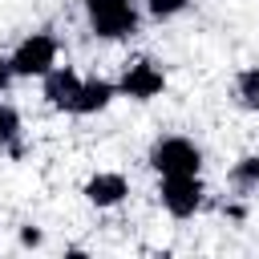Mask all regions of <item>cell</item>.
<instances>
[{"label":"cell","mask_w":259,"mask_h":259,"mask_svg":"<svg viewBox=\"0 0 259 259\" xmlns=\"http://www.w3.org/2000/svg\"><path fill=\"white\" fill-rule=\"evenodd\" d=\"M85 12H89V28L105 40L130 36L138 28V12L130 0H85Z\"/></svg>","instance_id":"cell-1"},{"label":"cell","mask_w":259,"mask_h":259,"mask_svg":"<svg viewBox=\"0 0 259 259\" xmlns=\"http://www.w3.org/2000/svg\"><path fill=\"white\" fill-rule=\"evenodd\" d=\"M150 166L158 174H198L202 170V150L190 138H162L150 150Z\"/></svg>","instance_id":"cell-2"},{"label":"cell","mask_w":259,"mask_h":259,"mask_svg":"<svg viewBox=\"0 0 259 259\" xmlns=\"http://www.w3.org/2000/svg\"><path fill=\"white\" fill-rule=\"evenodd\" d=\"M16 77H45L49 69H57V36L49 32H32L16 45V53L8 57Z\"/></svg>","instance_id":"cell-3"},{"label":"cell","mask_w":259,"mask_h":259,"mask_svg":"<svg viewBox=\"0 0 259 259\" xmlns=\"http://www.w3.org/2000/svg\"><path fill=\"white\" fill-rule=\"evenodd\" d=\"M162 206L174 219H186L202 206V182L198 174H162Z\"/></svg>","instance_id":"cell-4"},{"label":"cell","mask_w":259,"mask_h":259,"mask_svg":"<svg viewBox=\"0 0 259 259\" xmlns=\"http://www.w3.org/2000/svg\"><path fill=\"white\" fill-rule=\"evenodd\" d=\"M117 89L125 97H134V101H150V97H158L166 89V77H162V69L154 61H134V65H125Z\"/></svg>","instance_id":"cell-5"},{"label":"cell","mask_w":259,"mask_h":259,"mask_svg":"<svg viewBox=\"0 0 259 259\" xmlns=\"http://www.w3.org/2000/svg\"><path fill=\"white\" fill-rule=\"evenodd\" d=\"M77 89H81L77 69L57 65V69H49V73H45V97H49L57 109H69V105H73V97H77Z\"/></svg>","instance_id":"cell-6"},{"label":"cell","mask_w":259,"mask_h":259,"mask_svg":"<svg viewBox=\"0 0 259 259\" xmlns=\"http://www.w3.org/2000/svg\"><path fill=\"white\" fill-rule=\"evenodd\" d=\"M130 194V182L121 178V174H93L89 182H85V198L93 202V206H117L121 198Z\"/></svg>","instance_id":"cell-7"},{"label":"cell","mask_w":259,"mask_h":259,"mask_svg":"<svg viewBox=\"0 0 259 259\" xmlns=\"http://www.w3.org/2000/svg\"><path fill=\"white\" fill-rule=\"evenodd\" d=\"M113 93H117V85H109V81H81L69 113H101L113 101Z\"/></svg>","instance_id":"cell-8"},{"label":"cell","mask_w":259,"mask_h":259,"mask_svg":"<svg viewBox=\"0 0 259 259\" xmlns=\"http://www.w3.org/2000/svg\"><path fill=\"white\" fill-rule=\"evenodd\" d=\"M235 97L243 109H259V69H239L235 77Z\"/></svg>","instance_id":"cell-9"},{"label":"cell","mask_w":259,"mask_h":259,"mask_svg":"<svg viewBox=\"0 0 259 259\" xmlns=\"http://www.w3.org/2000/svg\"><path fill=\"white\" fill-rule=\"evenodd\" d=\"M16 134H20V113H16L12 105L0 101V146H12Z\"/></svg>","instance_id":"cell-10"},{"label":"cell","mask_w":259,"mask_h":259,"mask_svg":"<svg viewBox=\"0 0 259 259\" xmlns=\"http://www.w3.org/2000/svg\"><path fill=\"white\" fill-rule=\"evenodd\" d=\"M231 178L239 182V186H259V158L251 154V158H239V166L231 170Z\"/></svg>","instance_id":"cell-11"},{"label":"cell","mask_w":259,"mask_h":259,"mask_svg":"<svg viewBox=\"0 0 259 259\" xmlns=\"http://www.w3.org/2000/svg\"><path fill=\"white\" fill-rule=\"evenodd\" d=\"M186 4H190V0H146V8H150L154 20H170V16L186 12Z\"/></svg>","instance_id":"cell-12"},{"label":"cell","mask_w":259,"mask_h":259,"mask_svg":"<svg viewBox=\"0 0 259 259\" xmlns=\"http://www.w3.org/2000/svg\"><path fill=\"white\" fill-rule=\"evenodd\" d=\"M12 77H16V69H12V61L8 57H0V93L12 85Z\"/></svg>","instance_id":"cell-13"},{"label":"cell","mask_w":259,"mask_h":259,"mask_svg":"<svg viewBox=\"0 0 259 259\" xmlns=\"http://www.w3.org/2000/svg\"><path fill=\"white\" fill-rule=\"evenodd\" d=\"M20 243H24V247H40V231H36V227H24V231H20Z\"/></svg>","instance_id":"cell-14"}]
</instances>
